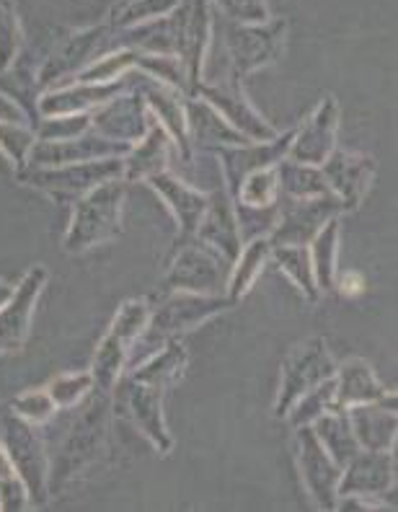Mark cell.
<instances>
[{
    "label": "cell",
    "instance_id": "obj_31",
    "mask_svg": "<svg viewBox=\"0 0 398 512\" xmlns=\"http://www.w3.org/2000/svg\"><path fill=\"white\" fill-rule=\"evenodd\" d=\"M311 427L313 432H316L318 443L324 445L326 453H329L342 469L347 466L349 458L360 450V445H357L355 440V432L349 427L347 412L339 409V406H334V409H329L326 414H321Z\"/></svg>",
    "mask_w": 398,
    "mask_h": 512
},
{
    "label": "cell",
    "instance_id": "obj_24",
    "mask_svg": "<svg viewBox=\"0 0 398 512\" xmlns=\"http://www.w3.org/2000/svg\"><path fill=\"white\" fill-rule=\"evenodd\" d=\"M396 391L386 388L375 375L373 365L362 357H347L336 363L334 373V404L339 409H349L357 404H373L393 396Z\"/></svg>",
    "mask_w": 398,
    "mask_h": 512
},
{
    "label": "cell",
    "instance_id": "obj_27",
    "mask_svg": "<svg viewBox=\"0 0 398 512\" xmlns=\"http://www.w3.org/2000/svg\"><path fill=\"white\" fill-rule=\"evenodd\" d=\"M189 368V352L179 339H171L156 352H150L145 360H137L130 368V378L145 386H153L166 394L168 388H174L176 383L184 378Z\"/></svg>",
    "mask_w": 398,
    "mask_h": 512
},
{
    "label": "cell",
    "instance_id": "obj_42",
    "mask_svg": "<svg viewBox=\"0 0 398 512\" xmlns=\"http://www.w3.org/2000/svg\"><path fill=\"white\" fill-rule=\"evenodd\" d=\"M135 63L137 55H132V52H119V55L106 57L101 63L83 70V73L78 75V83H114L119 81V75L125 73V70H130Z\"/></svg>",
    "mask_w": 398,
    "mask_h": 512
},
{
    "label": "cell",
    "instance_id": "obj_19",
    "mask_svg": "<svg viewBox=\"0 0 398 512\" xmlns=\"http://www.w3.org/2000/svg\"><path fill=\"white\" fill-rule=\"evenodd\" d=\"M194 238H199V241H205L215 251H220L231 264L238 256V251H241L243 241L241 231H238L236 207H233L231 192L223 184H218V187H212L207 192L205 215L199 220Z\"/></svg>",
    "mask_w": 398,
    "mask_h": 512
},
{
    "label": "cell",
    "instance_id": "obj_38",
    "mask_svg": "<svg viewBox=\"0 0 398 512\" xmlns=\"http://www.w3.org/2000/svg\"><path fill=\"white\" fill-rule=\"evenodd\" d=\"M44 388H47V394L55 401L57 412L60 409H75L81 401L88 399L91 391H96L91 373H63L52 378Z\"/></svg>",
    "mask_w": 398,
    "mask_h": 512
},
{
    "label": "cell",
    "instance_id": "obj_8",
    "mask_svg": "<svg viewBox=\"0 0 398 512\" xmlns=\"http://www.w3.org/2000/svg\"><path fill=\"white\" fill-rule=\"evenodd\" d=\"M295 463H298L305 494L311 497L313 505L318 510H334L336 500H339L342 466L326 453L324 445L318 443L311 425L295 427Z\"/></svg>",
    "mask_w": 398,
    "mask_h": 512
},
{
    "label": "cell",
    "instance_id": "obj_6",
    "mask_svg": "<svg viewBox=\"0 0 398 512\" xmlns=\"http://www.w3.org/2000/svg\"><path fill=\"white\" fill-rule=\"evenodd\" d=\"M336 373V360L324 337H308L298 342L282 360L280 388L274 399V417L285 419L290 406L308 394L318 383L329 381Z\"/></svg>",
    "mask_w": 398,
    "mask_h": 512
},
{
    "label": "cell",
    "instance_id": "obj_26",
    "mask_svg": "<svg viewBox=\"0 0 398 512\" xmlns=\"http://www.w3.org/2000/svg\"><path fill=\"white\" fill-rule=\"evenodd\" d=\"M140 96L148 104L150 117L156 119L158 125L168 132V138L174 140L176 150L184 161L194 156L192 145L187 135V99L171 86H148L140 91Z\"/></svg>",
    "mask_w": 398,
    "mask_h": 512
},
{
    "label": "cell",
    "instance_id": "obj_36",
    "mask_svg": "<svg viewBox=\"0 0 398 512\" xmlns=\"http://www.w3.org/2000/svg\"><path fill=\"white\" fill-rule=\"evenodd\" d=\"M34 143H37V135L32 125L19 119H0V153L11 163L13 171L24 169Z\"/></svg>",
    "mask_w": 398,
    "mask_h": 512
},
{
    "label": "cell",
    "instance_id": "obj_2",
    "mask_svg": "<svg viewBox=\"0 0 398 512\" xmlns=\"http://www.w3.org/2000/svg\"><path fill=\"white\" fill-rule=\"evenodd\" d=\"M127 187L130 184L125 179H112L73 202V215L63 238L68 254H83L122 236Z\"/></svg>",
    "mask_w": 398,
    "mask_h": 512
},
{
    "label": "cell",
    "instance_id": "obj_43",
    "mask_svg": "<svg viewBox=\"0 0 398 512\" xmlns=\"http://www.w3.org/2000/svg\"><path fill=\"white\" fill-rule=\"evenodd\" d=\"M137 63L143 65L158 83L163 86H171L176 91H184L187 88V70L184 65L171 60V57H137Z\"/></svg>",
    "mask_w": 398,
    "mask_h": 512
},
{
    "label": "cell",
    "instance_id": "obj_25",
    "mask_svg": "<svg viewBox=\"0 0 398 512\" xmlns=\"http://www.w3.org/2000/svg\"><path fill=\"white\" fill-rule=\"evenodd\" d=\"M187 135L192 150H205L212 153L218 148H231V145H246V140L238 130H233L215 109L202 101L199 96L187 99Z\"/></svg>",
    "mask_w": 398,
    "mask_h": 512
},
{
    "label": "cell",
    "instance_id": "obj_40",
    "mask_svg": "<svg viewBox=\"0 0 398 512\" xmlns=\"http://www.w3.org/2000/svg\"><path fill=\"white\" fill-rule=\"evenodd\" d=\"M11 412L29 425L42 427L55 417L57 406L52 396L47 394V388H32V391H26L11 401Z\"/></svg>",
    "mask_w": 398,
    "mask_h": 512
},
{
    "label": "cell",
    "instance_id": "obj_12",
    "mask_svg": "<svg viewBox=\"0 0 398 512\" xmlns=\"http://www.w3.org/2000/svg\"><path fill=\"white\" fill-rule=\"evenodd\" d=\"M321 171H324V179L329 184V192L342 202L344 213H357L362 202H365L367 192L373 189L378 161L373 156H367V153L336 148L321 163Z\"/></svg>",
    "mask_w": 398,
    "mask_h": 512
},
{
    "label": "cell",
    "instance_id": "obj_33",
    "mask_svg": "<svg viewBox=\"0 0 398 512\" xmlns=\"http://www.w3.org/2000/svg\"><path fill=\"white\" fill-rule=\"evenodd\" d=\"M277 176H280V197L285 200H311V197L331 194L321 166H305V163L285 158L277 166Z\"/></svg>",
    "mask_w": 398,
    "mask_h": 512
},
{
    "label": "cell",
    "instance_id": "obj_44",
    "mask_svg": "<svg viewBox=\"0 0 398 512\" xmlns=\"http://www.w3.org/2000/svg\"><path fill=\"white\" fill-rule=\"evenodd\" d=\"M19 44H21L19 21H16L11 8L0 3V70L8 68V65L13 63V57H16V52H19Z\"/></svg>",
    "mask_w": 398,
    "mask_h": 512
},
{
    "label": "cell",
    "instance_id": "obj_4",
    "mask_svg": "<svg viewBox=\"0 0 398 512\" xmlns=\"http://www.w3.org/2000/svg\"><path fill=\"white\" fill-rule=\"evenodd\" d=\"M231 262L199 238H179L168 259L161 293L225 295Z\"/></svg>",
    "mask_w": 398,
    "mask_h": 512
},
{
    "label": "cell",
    "instance_id": "obj_45",
    "mask_svg": "<svg viewBox=\"0 0 398 512\" xmlns=\"http://www.w3.org/2000/svg\"><path fill=\"white\" fill-rule=\"evenodd\" d=\"M32 507V494L19 474L0 479V512H24Z\"/></svg>",
    "mask_w": 398,
    "mask_h": 512
},
{
    "label": "cell",
    "instance_id": "obj_29",
    "mask_svg": "<svg viewBox=\"0 0 398 512\" xmlns=\"http://www.w3.org/2000/svg\"><path fill=\"white\" fill-rule=\"evenodd\" d=\"M132 344L127 342L119 331L106 329L104 339L99 342L94 352V360H91V378H94L96 391H104V394H112L114 386L119 383V378L125 375L127 360H130Z\"/></svg>",
    "mask_w": 398,
    "mask_h": 512
},
{
    "label": "cell",
    "instance_id": "obj_10",
    "mask_svg": "<svg viewBox=\"0 0 398 512\" xmlns=\"http://www.w3.org/2000/svg\"><path fill=\"white\" fill-rule=\"evenodd\" d=\"M112 394H119L122 412L148 440L150 448L156 450L158 456H168L174 450V438H171L166 417H163V391L132 381L130 375H122Z\"/></svg>",
    "mask_w": 398,
    "mask_h": 512
},
{
    "label": "cell",
    "instance_id": "obj_35",
    "mask_svg": "<svg viewBox=\"0 0 398 512\" xmlns=\"http://www.w3.org/2000/svg\"><path fill=\"white\" fill-rule=\"evenodd\" d=\"M233 200L238 205L249 207H272L280 202V176H277V166L272 169H259L249 174L238 184Z\"/></svg>",
    "mask_w": 398,
    "mask_h": 512
},
{
    "label": "cell",
    "instance_id": "obj_1",
    "mask_svg": "<svg viewBox=\"0 0 398 512\" xmlns=\"http://www.w3.org/2000/svg\"><path fill=\"white\" fill-rule=\"evenodd\" d=\"M112 414L114 394L99 391V396L86 406V412L75 419L63 445L57 448L55 461H50V497L81 484V479L101 466V458L109 453Z\"/></svg>",
    "mask_w": 398,
    "mask_h": 512
},
{
    "label": "cell",
    "instance_id": "obj_30",
    "mask_svg": "<svg viewBox=\"0 0 398 512\" xmlns=\"http://www.w3.org/2000/svg\"><path fill=\"white\" fill-rule=\"evenodd\" d=\"M339 238H342V231H339V218L329 220V223L316 233L311 244H308V254H311V267L313 277H316L318 293L321 298L324 295L336 293V275H339Z\"/></svg>",
    "mask_w": 398,
    "mask_h": 512
},
{
    "label": "cell",
    "instance_id": "obj_14",
    "mask_svg": "<svg viewBox=\"0 0 398 512\" xmlns=\"http://www.w3.org/2000/svg\"><path fill=\"white\" fill-rule=\"evenodd\" d=\"M130 143L101 138L96 132L88 130L86 135L70 140H37L29 153L26 166L34 169H50V166H68V163H86L101 161V158H125Z\"/></svg>",
    "mask_w": 398,
    "mask_h": 512
},
{
    "label": "cell",
    "instance_id": "obj_18",
    "mask_svg": "<svg viewBox=\"0 0 398 512\" xmlns=\"http://www.w3.org/2000/svg\"><path fill=\"white\" fill-rule=\"evenodd\" d=\"M150 122H153V117H150L143 96L122 91L91 114V132H96L101 138L132 145L148 132Z\"/></svg>",
    "mask_w": 398,
    "mask_h": 512
},
{
    "label": "cell",
    "instance_id": "obj_37",
    "mask_svg": "<svg viewBox=\"0 0 398 512\" xmlns=\"http://www.w3.org/2000/svg\"><path fill=\"white\" fill-rule=\"evenodd\" d=\"M334 406V378H329V381L318 383V386L311 388L308 394L300 396V399L290 406V412L285 414V419L295 430V427L313 425L321 414H326L329 409H334Z\"/></svg>",
    "mask_w": 398,
    "mask_h": 512
},
{
    "label": "cell",
    "instance_id": "obj_22",
    "mask_svg": "<svg viewBox=\"0 0 398 512\" xmlns=\"http://www.w3.org/2000/svg\"><path fill=\"white\" fill-rule=\"evenodd\" d=\"M349 427L362 450H393L396 448V394L373 404H357L344 409Z\"/></svg>",
    "mask_w": 398,
    "mask_h": 512
},
{
    "label": "cell",
    "instance_id": "obj_15",
    "mask_svg": "<svg viewBox=\"0 0 398 512\" xmlns=\"http://www.w3.org/2000/svg\"><path fill=\"white\" fill-rule=\"evenodd\" d=\"M396 487V458L393 450H357L342 469L339 479V497L347 494H365L388 500Z\"/></svg>",
    "mask_w": 398,
    "mask_h": 512
},
{
    "label": "cell",
    "instance_id": "obj_28",
    "mask_svg": "<svg viewBox=\"0 0 398 512\" xmlns=\"http://www.w3.org/2000/svg\"><path fill=\"white\" fill-rule=\"evenodd\" d=\"M269 262H272V241H269V236L246 241L231 264V277H228L225 295H228L233 303L246 298L249 290L256 285V280L262 277L264 267H267Z\"/></svg>",
    "mask_w": 398,
    "mask_h": 512
},
{
    "label": "cell",
    "instance_id": "obj_16",
    "mask_svg": "<svg viewBox=\"0 0 398 512\" xmlns=\"http://www.w3.org/2000/svg\"><path fill=\"white\" fill-rule=\"evenodd\" d=\"M194 96L207 101L233 130L241 132L243 138L251 140V143H264V140L277 138L274 125H269L267 119L251 107V101L243 96L238 83H233V86H197Z\"/></svg>",
    "mask_w": 398,
    "mask_h": 512
},
{
    "label": "cell",
    "instance_id": "obj_9",
    "mask_svg": "<svg viewBox=\"0 0 398 512\" xmlns=\"http://www.w3.org/2000/svg\"><path fill=\"white\" fill-rule=\"evenodd\" d=\"M50 282V269L34 264L19 285H13L11 298L0 306V355L24 350L29 331H32L34 308H37L42 290Z\"/></svg>",
    "mask_w": 398,
    "mask_h": 512
},
{
    "label": "cell",
    "instance_id": "obj_49",
    "mask_svg": "<svg viewBox=\"0 0 398 512\" xmlns=\"http://www.w3.org/2000/svg\"><path fill=\"white\" fill-rule=\"evenodd\" d=\"M13 474H16V469H13L11 456H8L6 445L0 443V479H6V476H13Z\"/></svg>",
    "mask_w": 398,
    "mask_h": 512
},
{
    "label": "cell",
    "instance_id": "obj_17",
    "mask_svg": "<svg viewBox=\"0 0 398 512\" xmlns=\"http://www.w3.org/2000/svg\"><path fill=\"white\" fill-rule=\"evenodd\" d=\"M336 138H339V104L334 96H326L308 122L295 130L287 158L305 166H321L336 150Z\"/></svg>",
    "mask_w": 398,
    "mask_h": 512
},
{
    "label": "cell",
    "instance_id": "obj_7",
    "mask_svg": "<svg viewBox=\"0 0 398 512\" xmlns=\"http://www.w3.org/2000/svg\"><path fill=\"white\" fill-rule=\"evenodd\" d=\"M0 427H3L0 443L6 445L13 469L32 494V507L44 505L50 500V479H47L50 476V458L44 453V443L37 435V427L19 419L13 412L3 414Z\"/></svg>",
    "mask_w": 398,
    "mask_h": 512
},
{
    "label": "cell",
    "instance_id": "obj_50",
    "mask_svg": "<svg viewBox=\"0 0 398 512\" xmlns=\"http://www.w3.org/2000/svg\"><path fill=\"white\" fill-rule=\"evenodd\" d=\"M11 293H13V285H8L6 280H0V306L11 298Z\"/></svg>",
    "mask_w": 398,
    "mask_h": 512
},
{
    "label": "cell",
    "instance_id": "obj_48",
    "mask_svg": "<svg viewBox=\"0 0 398 512\" xmlns=\"http://www.w3.org/2000/svg\"><path fill=\"white\" fill-rule=\"evenodd\" d=\"M334 290H339L342 295H347V298H355V295H362L367 290V282L365 277L360 275V272H349V275H336V285Z\"/></svg>",
    "mask_w": 398,
    "mask_h": 512
},
{
    "label": "cell",
    "instance_id": "obj_21",
    "mask_svg": "<svg viewBox=\"0 0 398 512\" xmlns=\"http://www.w3.org/2000/svg\"><path fill=\"white\" fill-rule=\"evenodd\" d=\"M174 150V140L168 138V132L153 119L148 132L137 143H132V148L122 158V179L127 184H145L153 176L166 174L171 171Z\"/></svg>",
    "mask_w": 398,
    "mask_h": 512
},
{
    "label": "cell",
    "instance_id": "obj_11",
    "mask_svg": "<svg viewBox=\"0 0 398 512\" xmlns=\"http://www.w3.org/2000/svg\"><path fill=\"white\" fill-rule=\"evenodd\" d=\"M280 200V218H277L274 231L269 233L272 246H308L329 220L344 215L342 202L336 200L334 194H321V197H311V200H285V197H280Z\"/></svg>",
    "mask_w": 398,
    "mask_h": 512
},
{
    "label": "cell",
    "instance_id": "obj_47",
    "mask_svg": "<svg viewBox=\"0 0 398 512\" xmlns=\"http://www.w3.org/2000/svg\"><path fill=\"white\" fill-rule=\"evenodd\" d=\"M225 11L236 16L241 21H262L264 19V6L259 0H220Z\"/></svg>",
    "mask_w": 398,
    "mask_h": 512
},
{
    "label": "cell",
    "instance_id": "obj_20",
    "mask_svg": "<svg viewBox=\"0 0 398 512\" xmlns=\"http://www.w3.org/2000/svg\"><path fill=\"white\" fill-rule=\"evenodd\" d=\"M145 184H148V187L158 194V200L168 207L171 218L179 225V238H192L194 233H197L199 220L205 215V189L184 182L181 176L171 174V171L153 176V179H148Z\"/></svg>",
    "mask_w": 398,
    "mask_h": 512
},
{
    "label": "cell",
    "instance_id": "obj_39",
    "mask_svg": "<svg viewBox=\"0 0 398 512\" xmlns=\"http://www.w3.org/2000/svg\"><path fill=\"white\" fill-rule=\"evenodd\" d=\"M233 207H236V220H238V231H241V241H251V238H262L269 236L277 225V218H280V202L272 207H249V205H238L233 200Z\"/></svg>",
    "mask_w": 398,
    "mask_h": 512
},
{
    "label": "cell",
    "instance_id": "obj_46",
    "mask_svg": "<svg viewBox=\"0 0 398 512\" xmlns=\"http://www.w3.org/2000/svg\"><path fill=\"white\" fill-rule=\"evenodd\" d=\"M334 510H344V512H386V510H396L391 500H380V497H365V494H347V497H339L336 500Z\"/></svg>",
    "mask_w": 398,
    "mask_h": 512
},
{
    "label": "cell",
    "instance_id": "obj_32",
    "mask_svg": "<svg viewBox=\"0 0 398 512\" xmlns=\"http://www.w3.org/2000/svg\"><path fill=\"white\" fill-rule=\"evenodd\" d=\"M272 262L277 264V269H280L282 275H285L287 280L293 282L295 288L300 290L303 298H308L311 303H318V300H321L316 277H313L308 246H295V244L272 246Z\"/></svg>",
    "mask_w": 398,
    "mask_h": 512
},
{
    "label": "cell",
    "instance_id": "obj_34",
    "mask_svg": "<svg viewBox=\"0 0 398 512\" xmlns=\"http://www.w3.org/2000/svg\"><path fill=\"white\" fill-rule=\"evenodd\" d=\"M277 50H280V29L243 34L233 42V60H236L238 73H251L262 65H269Z\"/></svg>",
    "mask_w": 398,
    "mask_h": 512
},
{
    "label": "cell",
    "instance_id": "obj_41",
    "mask_svg": "<svg viewBox=\"0 0 398 512\" xmlns=\"http://www.w3.org/2000/svg\"><path fill=\"white\" fill-rule=\"evenodd\" d=\"M91 130V114H60V117H39L34 125L37 140H70Z\"/></svg>",
    "mask_w": 398,
    "mask_h": 512
},
{
    "label": "cell",
    "instance_id": "obj_13",
    "mask_svg": "<svg viewBox=\"0 0 398 512\" xmlns=\"http://www.w3.org/2000/svg\"><path fill=\"white\" fill-rule=\"evenodd\" d=\"M295 130H298V127H290L287 132H277V138L264 140V143L231 145V148L212 150V156L218 158L223 187L231 192V197L236 194L238 184H241L246 176L254 174V171L259 169L280 166V163L285 161L287 153H290V145H293Z\"/></svg>",
    "mask_w": 398,
    "mask_h": 512
},
{
    "label": "cell",
    "instance_id": "obj_23",
    "mask_svg": "<svg viewBox=\"0 0 398 512\" xmlns=\"http://www.w3.org/2000/svg\"><path fill=\"white\" fill-rule=\"evenodd\" d=\"M125 91V83H73V86L52 88L39 96V117H60V114H94Z\"/></svg>",
    "mask_w": 398,
    "mask_h": 512
},
{
    "label": "cell",
    "instance_id": "obj_5",
    "mask_svg": "<svg viewBox=\"0 0 398 512\" xmlns=\"http://www.w3.org/2000/svg\"><path fill=\"white\" fill-rule=\"evenodd\" d=\"M112 179H122V158H101V161L68 163V166H50V169H34L24 166L16 171V182L21 187L37 189L57 202L78 200L94 187Z\"/></svg>",
    "mask_w": 398,
    "mask_h": 512
},
{
    "label": "cell",
    "instance_id": "obj_3",
    "mask_svg": "<svg viewBox=\"0 0 398 512\" xmlns=\"http://www.w3.org/2000/svg\"><path fill=\"white\" fill-rule=\"evenodd\" d=\"M236 308L228 295H199V293H161V303L150 311L148 329L132 350L145 344L150 352H156L171 339H181L189 331L199 329L202 324L212 321L220 313H228Z\"/></svg>",
    "mask_w": 398,
    "mask_h": 512
}]
</instances>
